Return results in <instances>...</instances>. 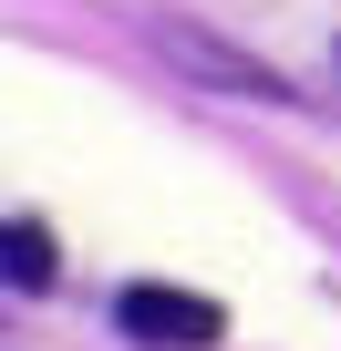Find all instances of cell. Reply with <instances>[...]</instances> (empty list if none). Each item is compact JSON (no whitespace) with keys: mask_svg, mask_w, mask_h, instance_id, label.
<instances>
[{"mask_svg":"<svg viewBox=\"0 0 341 351\" xmlns=\"http://www.w3.org/2000/svg\"><path fill=\"white\" fill-rule=\"evenodd\" d=\"M52 269H62V248L32 217H0V279H11V289H52Z\"/></svg>","mask_w":341,"mask_h":351,"instance_id":"cell-2","label":"cell"},{"mask_svg":"<svg viewBox=\"0 0 341 351\" xmlns=\"http://www.w3.org/2000/svg\"><path fill=\"white\" fill-rule=\"evenodd\" d=\"M114 320H124V341H155V351H197V341H217V300L165 289V279L124 289V300H114Z\"/></svg>","mask_w":341,"mask_h":351,"instance_id":"cell-1","label":"cell"}]
</instances>
